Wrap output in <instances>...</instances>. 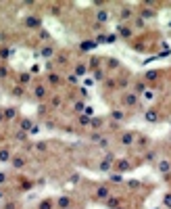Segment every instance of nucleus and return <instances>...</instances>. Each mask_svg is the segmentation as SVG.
Wrapping results in <instances>:
<instances>
[{"label":"nucleus","mask_w":171,"mask_h":209,"mask_svg":"<svg viewBox=\"0 0 171 209\" xmlns=\"http://www.w3.org/2000/svg\"><path fill=\"white\" fill-rule=\"evenodd\" d=\"M21 130H31V121H29V119H23V121H21Z\"/></svg>","instance_id":"nucleus-5"},{"label":"nucleus","mask_w":171,"mask_h":209,"mask_svg":"<svg viewBox=\"0 0 171 209\" xmlns=\"http://www.w3.org/2000/svg\"><path fill=\"white\" fill-rule=\"evenodd\" d=\"M4 180H7V174L2 172V174H0V184H4Z\"/></svg>","instance_id":"nucleus-12"},{"label":"nucleus","mask_w":171,"mask_h":209,"mask_svg":"<svg viewBox=\"0 0 171 209\" xmlns=\"http://www.w3.org/2000/svg\"><path fill=\"white\" fill-rule=\"evenodd\" d=\"M19 82L21 84H27L29 82V73H21V75H19Z\"/></svg>","instance_id":"nucleus-8"},{"label":"nucleus","mask_w":171,"mask_h":209,"mask_svg":"<svg viewBox=\"0 0 171 209\" xmlns=\"http://www.w3.org/2000/svg\"><path fill=\"white\" fill-rule=\"evenodd\" d=\"M15 113H17V111H15L13 107H8L7 111H4V117H7V119H13V117H15Z\"/></svg>","instance_id":"nucleus-4"},{"label":"nucleus","mask_w":171,"mask_h":209,"mask_svg":"<svg viewBox=\"0 0 171 209\" xmlns=\"http://www.w3.org/2000/svg\"><path fill=\"white\" fill-rule=\"evenodd\" d=\"M8 157H11V155H8V151H7V148H4V151H0V161H7Z\"/></svg>","instance_id":"nucleus-9"},{"label":"nucleus","mask_w":171,"mask_h":209,"mask_svg":"<svg viewBox=\"0 0 171 209\" xmlns=\"http://www.w3.org/2000/svg\"><path fill=\"white\" fill-rule=\"evenodd\" d=\"M38 209H52V201H44V203H40V207Z\"/></svg>","instance_id":"nucleus-7"},{"label":"nucleus","mask_w":171,"mask_h":209,"mask_svg":"<svg viewBox=\"0 0 171 209\" xmlns=\"http://www.w3.org/2000/svg\"><path fill=\"white\" fill-rule=\"evenodd\" d=\"M13 94H15V96H21V94H23V88H15Z\"/></svg>","instance_id":"nucleus-11"},{"label":"nucleus","mask_w":171,"mask_h":209,"mask_svg":"<svg viewBox=\"0 0 171 209\" xmlns=\"http://www.w3.org/2000/svg\"><path fill=\"white\" fill-rule=\"evenodd\" d=\"M34 94H36L38 98H44V88H42V86H38V88L34 90Z\"/></svg>","instance_id":"nucleus-6"},{"label":"nucleus","mask_w":171,"mask_h":209,"mask_svg":"<svg viewBox=\"0 0 171 209\" xmlns=\"http://www.w3.org/2000/svg\"><path fill=\"white\" fill-rule=\"evenodd\" d=\"M109 195V190H107V188H100V190H98V197H107Z\"/></svg>","instance_id":"nucleus-10"},{"label":"nucleus","mask_w":171,"mask_h":209,"mask_svg":"<svg viewBox=\"0 0 171 209\" xmlns=\"http://www.w3.org/2000/svg\"><path fill=\"white\" fill-rule=\"evenodd\" d=\"M0 199H2V192H0Z\"/></svg>","instance_id":"nucleus-14"},{"label":"nucleus","mask_w":171,"mask_h":209,"mask_svg":"<svg viewBox=\"0 0 171 209\" xmlns=\"http://www.w3.org/2000/svg\"><path fill=\"white\" fill-rule=\"evenodd\" d=\"M27 25H29V27H38V25H40V19H36V17H29V19H27Z\"/></svg>","instance_id":"nucleus-3"},{"label":"nucleus","mask_w":171,"mask_h":209,"mask_svg":"<svg viewBox=\"0 0 171 209\" xmlns=\"http://www.w3.org/2000/svg\"><path fill=\"white\" fill-rule=\"evenodd\" d=\"M11 161H13V167H23V165H25V161H23V157H13Z\"/></svg>","instance_id":"nucleus-2"},{"label":"nucleus","mask_w":171,"mask_h":209,"mask_svg":"<svg viewBox=\"0 0 171 209\" xmlns=\"http://www.w3.org/2000/svg\"><path fill=\"white\" fill-rule=\"evenodd\" d=\"M165 203H167V205H171V195L167 197V199H165Z\"/></svg>","instance_id":"nucleus-13"},{"label":"nucleus","mask_w":171,"mask_h":209,"mask_svg":"<svg viewBox=\"0 0 171 209\" xmlns=\"http://www.w3.org/2000/svg\"><path fill=\"white\" fill-rule=\"evenodd\" d=\"M69 205H71V199H69V197H61V199H59V207L67 209Z\"/></svg>","instance_id":"nucleus-1"}]
</instances>
